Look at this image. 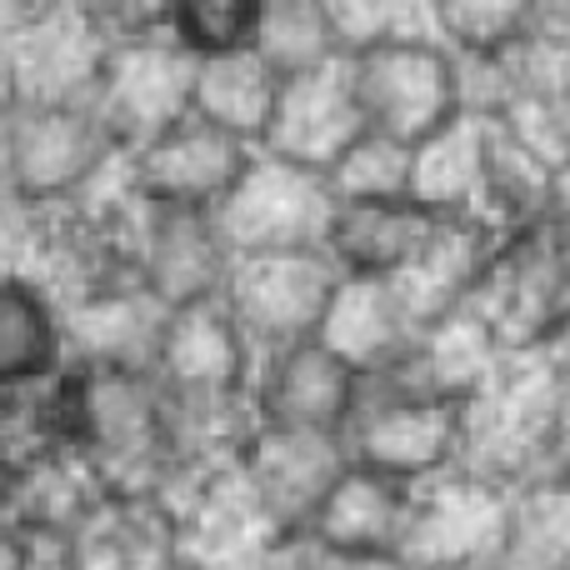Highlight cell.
<instances>
[{
	"instance_id": "d4e9b609",
	"label": "cell",
	"mask_w": 570,
	"mask_h": 570,
	"mask_svg": "<svg viewBox=\"0 0 570 570\" xmlns=\"http://www.w3.org/2000/svg\"><path fill=\"white\" fill-rule=\"evenodd\" d=\"M501 365H505L501 341H495L491 325L465 305V311H451L425 325L411 361H401V371L411 375L425 395H435V401L471 405L475 395L495 381Z\"/></svg>"
},
{
	"instance_id": "5b68a950",
	"label": "cell",
	"mask_w": 570,
	"mask_h": 570,
	"mask_svg": "<svg viewBox=\"0 0 570 570\" xmlns=\"http://www.w3.org/2000/svg\"><path fill=\"white\" fill-rule=\"evenodd\" d=\"M461 445H465V405L425 395L401 365L365 381L361 411H355L351 431H345L351 465L391 475V481L405 485H431L441 475L461 471Z\"/></svg>"
},
{
	"instance_id": "ba28073f",
	"label": "cell",
	"mask_w": 570,
	"mask_h": 570,
	"mask_svg": "<svg viewBox=\"0 0 570 570\" xmlns=\"http://www.w3.org/2000/svg\"><path fill=\"white\" fill-rule=\"evenodd\" d=\"M341 271L325 250H281V256H240L226 285V305L240 321L256 355L321 341Z\"/></svg>"
},
{
	"instance_id": "83f0119b",
	"label": "cell",
	"mask_w": 570,
	"mask_h": 570,
	"mask_svg": "<svg viewBox=\"0 0 570 570\" xmlns=\"http://www.w3.org/2000/svg\"><path fill=\"white\" fill-rule=\"evenodd\" d=\"M281 86L285 80L261 60V50H236V56L200 60L196 116L261 150V140H266V130H271V116H276Z\"/></svg>"
},
{
	"instance_id": "4316f807",
	"label": "cell",
	"mask_w": 570,
	"mask_h": 570,
	"mask_svg": "<svg viewBox=\"0 0 570 570\" xmlns=\"http://www.w3.org/2000/svg\"><path fill=\"white\" fill-rule=\"evenodd\" d=\"M485 140H491V120L461 116L415 146V176H411V200L425 206L435 220H465L481 216L485 200Z\"/></svg>"
},
{
	"instance_id": "603a6c76",
	"label": "cell",
	"mask_w": 570,
	"mask_h": 570,
	"mask_svg": "<svg viewBox=\"0 0 570 570\" xmlns=\"http://www.w3.org/2000/svg\"><path fill=\"white\" fill-rule=\"evenodd\" d=\"M70 315L56 291L40 281L6 276L0 281V391L40 385L70 371Z\"/></svg>"
},
{
	"instance_id": "e0dca14e",
	"label": "cell",
	"mask_w": 570,
	"mask_h": 570,
	"mask_svg": "<svg viewBox=\"0 0 570 570\" xmlns=\"http://www.w3.org/2000/svg\"><path fill=\"white\" fill-rule=\"evenodd\" d=\"M365 130L371 126H365L351 60H345V66L285 80L261 150H266V156L291 160V166H305V170L331 176V170L341 166V156L365 136Z\"/></svg>"
},
{
	"instance_id": "8fae6325",
	"label": "cell",
	"mask_w": 570,
	"mask_h": 570,
	"mask_svg": "<svg viewBox=\"0 0 570 570\" xmlns=\"http://www.w3.org/2000/svg\"><path fill=\"white\" fill-rule=\"evenodd\" d=\"M515 491L485 485L451 471L431 485H415V511L405 531V561L421 570H485L511 551Z\"/></svg>"
},
{
	"instance_id": "9a60e30c",
	"label": "cell",
	"mask_w": 570,
	"mask_h": 570,
	"mask_svg": "<svg viewBox=\"0 0 570 570\" xmlns=\"http://www.w3.org/2000/svg\"><path fill=\"white\" fill-rule=\"evenodd\" d=\"M126 160H130V180H136V190L150 206L220 210L230 190L240 186V176L250 170V160H256V146L190 116Z\"/></svg>"
},
{
	"instance_id": "7402d4cb",
	"label": "cell",
	"mask_w": 570,
	"mask_h": 570,
	"mask_svg": "<svg viewBox=\"0 0 570 570\" xmlns=\"http://www.w3.org/2000/svg\"><path fill=\"white\" fill-rule=\"evenodd\" d=\"M411 511H415V485L351 465V471L341 475V485L331 491L325 511L315 515L311 535L341 566L381 561V556H401L405 551Z\"/></svg>"
},
{
	"instance_id": "f1b7e54d",
	"label": "cell",
	"mask_w": 570,
	"mask_h": 570,
	"mask_svg": "<svg viewBox=\"0 0 570 570\" xmlns=\"http://www.w3.org/2000/svg\"><path fill=\"white\" fill-rule=\"evenodd\" d=\"M256 50L281 80L315 76V70L351 60L341 30H335L331 0H266Z\"/></svg>"
},
{
	"instance_id": "5bb4252c",
	"label": "cell",
	"mask_w": 570,
	"mask_h": 570,
	"mask_svg": "<svg viewBox=\"0 0 570 570\" xmlns=\"http://www.w3.org/2000/svg\"><path fill=\"white\" fill-rule=\"evenodd\" d=\"M256 345L230 315L226 295L170 311L156 355V381L176 401H246L256 381Z\"/></svg>"
},
{
	"instance_id": "ab89813d",
	"label": "cell",
	"mask_w": 570,
	"mask_h": 570,
	"mask_svg": "<svg viewBox=\"0 0 570 570\" xmlns=\"http://www.w3.org/2000/svg\"><path fill=\"white\" fill-rule=\"evenodd\" d=\"M551 361H556V371H561V375H566V381H570V325H566V335H561V341H556Z\"/></svg>"
},
{
	"instance_id": "e575fe53",
	"label": "cell",
	"mask_w": 570,
	"mask_h": 570,
	"mask_svg": "<svg viewBox=\"0 0 570 570\" xmlns=\"http://www.w3.org/2000/svg\"><path fill=\"white\" fill-rule=\"evenodd\" d=\"M525 40L551 46V50H570V0H531Z\"/></svg>"
},
{
	"instance_id": "f35d334b",
	"label": "cell",
	"mask_w": 570,
	"mask_h": 570,
	"mask_svg": "<svg viewBox=\"0 0 570 570\" xmlns=\"http://www.w3.org/2000/svg\"><path fill=\"white\" fill-rule=\"evenodd\" d=\"M551 246H556V256H561V271H566V281H570V226H556L551 230Z\"/></svg>"
},
{
	"instance_id": "60d3db41",
	"label": "cell",
	"mask_w": 570,
	"mask_h": 570,
	"mask_svg": "<svg viewBox=\"0 0 570 570\" xmlns=\"http://www.w3.org/2000/svg\"><path fill=\"white\" fill-rule=\"evenodd\" d=\"M485 570H515L511 561H495V566H485Z\"/></svg>"
},
{
	"instance_id": "8d00e7d4",
	"label": "cell",
	"mask_w": 570,
	"mask_h": 570,
	"mask_svg": "<svg viewBox=\"0 0 570 570\" xmlns=\"http://www.w3.org/2000/svg\"><path fill=\"white\" fill-rule=\"evenodd\" d=\"M556 226H570V166L556 170V206H551V226L546 230H556Z\"/></svg>"
},
{
	"instance_id": "d590c367",
	"label": "cell",
	"mask_w": 570,
	"mask_h": 570,
	"mask_svg": "<svg viewBox=\"0 0 570 570\" xmlns=\"http://www.w3.org/2000/svg\"><path fill=\"white\" fill-rule=\"evenodd\" d=\"M566 381V375H561ZM541 481H566L570 485V381H566V411H561V425H556V441H551V461H546V475Z\"/></svg>"
},
{
	"instance_id": "4dcf8cb0",
	"label": "cell",
	"mask_w": 570,
	"mask_h": 570,
	"mask_svg": "<svg viewBox=\"0 0 570 570\" xmlns=\"http://www.w3.org/2000/svg\"><path fill=\"white\" fill-rule=\"evenodd\" d=\"M266 0H170V40L196 60L256 50Z\"/></svg>"
},
{
	"instance_id": "44dd1931",
	"label": "cell",
	"mask_w": 570,
	"mask_h": 570,
	"mask_svg": "<svg viewBox=\"0 0 570 570\" xmlns=\"http://www.w3.org/2000/svg\"><path fill=\"white\" fill-rule=\"evenodd\" d=\"M435 216L401 200H335V220L325 236V256L345 281H401L421 261Z\"/></svg>"
},
{
	"instance_id": "1f68e13d",
	"label": "cell",
	"mask_w": 570,
	"mask_h": 570,
	"mask_svg": "<svg viewBox=\"0 0 570 570\" xmlns=\"http://www.w3.org/2000/svg\"><path fill=\"white\" fill-rule=\"evenodd\" d=\"M441 16V46L451 56H505L525 46V16L531 0H435Z\"/></svg>"
},
{
	"instance_id": "f546056e",
	"label": "cell",
	"mask_w": 570,
	"mask_h": 570,
	"mask_svg": "<svg viewBox=\"0 0 570 570\" xmlns=\"http://www.w3.org/2000/svg\"><path fill=\"white\" fill-rule=\"evenodd\" d=\"M515 570H570V485L531 481L511 501V551Z\"/></svg>"
},
{
	"instance_id": "30bf717a",
	"label": "cell",
	"mask_w": 570,
	"mask_h": 570,
	"mask_svg": "<svg viewBox=\"0 0 570 570\" xmlns=\"http://www.w3.org/2000/svg\"><path fill=\"white\" fill-rule=\"evenodd\" d=\"M196 76L200 60L186 56L170 40V30L110 50V66L96 90V110L110 126L116 146L126 156H136L166 130H176L180 120L196 116Z\"/></svg>"
},
{
	"instance_id": "484cf974",
	"label": "cell",
	"mask_w": 570,
	"mask_h": 570,
	"mask_svg": "<svg viewBox=\"0 0 570 570\" xmlns=\"http://www.w3.org/2000/svg\"><path fill=\"white\" fill-rule=\"evenodd\" d=\"M551 206H556V166L535 146H525L511 126H491L481 220H491L501 236H535V230L551 226Z\"/></svg>"
},
{
	"instance_id": "52a82bcc",
	"label": "cell",
	"mask_w": 570,
	"mask_h": 570,
	"mask_svg": "<svg viewBox=\"0 0 570 570\" xmlns=\"http://www.w3.org/2000/svg\"><path fill=\"white\" fill-rule=\"evenodd\" d=\"M230 250L240 256H281V250H325L335 220V190L321 170L291 166L256 150L240 186L216 210Z\"/></svg>"
},
{
	"instance_id": "277c9868",
	"label": "cell",
	"mask_w": 570,
	"mask_h": 570,
	"mask_svg": "<svg viewBox=\"0 0 570 570\" xmlns=\"http://www.w3.org/2000/svg\"><path fill=\"white\" fill-rule=\"evenodd\" d=\"M126 160L96 100L80 106H0V190L6 206L80 200Z\"/></svg>"
},
{
	"instance_id": "ffe728a7",
	"label": "cell",
	"mask_w": 570,
	"mask_h": 570,
	"mask_svg": "<svg viewBox=\"0 0 570 570\" xmlns=\"http://www.w3.org/2000/svg\"><path fill=\"white\" fill-rule=\"evenodd\" d=\"M70 315V351L76 365L90 371H140L156 375L160 335L170 311L150 295L146 281H116L86 301L66 305Z\"/></svg>"
},
{
	"instance_id": "3957f363",
	"label": "cell",
	"mask_w": 570,
	"mask_h": 570,
	"mask_svg": "<svg viewBox=\"0 0 570 570\" xmlns=\"http://www.w3.org/2000/svg\"><path fill=\"white\" fill-rule=\"evenodd\" d=\"M561 411L566 381L551 355H505L495 381L465 405L461 471L501 491L541 481Z\"/></svg>"
},
{
	"instance_id": "cb8c5ba5",
	"label": "cell",
	"mask_w": 570,
	"mask_h": 570,
	"mask_svg": "<svg viewBox=\"0 0 570 570\" xmlns=\"http://www.w3.org/2000/svg\"><path fill=\"white\" fill-rule=\"evenodd\" d=\"M70 570H180L170 505L106 495L70 535Z\"/></svg>"
},
{
	"instance_id": "6da1fadb",
	"label": "cell",
	"mask_w": 570,
	"mask_h": 570,
	"mask_svg": "<svg viewBox=\"0 0 570 570\" xmlns=\"http://www.w3.org/2000/svg\"><path fill=\"white\" fill-rule=\"evenodd\" d=\"M86 371V421L80 461L96 485L116 501H160L176 481L170 405L156 375L140 371Z\"/></svg>"
},
{
	"instance_id": "d6986e66",
	"label": "cell",
	"mask_w": 570,
	"mask_h": 570,
	"mask_svg": "<svg viewBox=\"0 0 570 570\" xmlns=\"http://www.w3.org/2000/svg\"><path fill=\"white\" fill-rule=\"evenodd\" d=\"M425 325L431 321L421 315V305L405 291V281H345L341 276V291L331 301L321 341L361 381H371V375H385L401 361H411Z\"/></svg>"
},
{
	"instance_id": "d6a6232c",
	"label": "cell",
	"mask_w": 570,
	"mask_h": 570,
	"mask_svg": "<svg viewBox=\"0 0 570 570\" xmlns=\"http://www.w3.org/2000/svg\"><path fill=\"white\" fill-rule=\"evenodd\" d=\"M411 176H415V146H401V140L381 136V130H365L325 180H331L335 200H401L411 196Z\"/></svg>"
},
{
	"instance_id": "9c48e42d",
	"label": "cell",
	"mask_w": 570,
	"mask_h": 570,
	"mask_svg": "<svg viewBox=\"0 0 570 570\" xmlns=\"http://www.w3.org/2000/svg\"><path fill=\"white\" fill-rule=\"evenodd\" d=\"M471 311L491 325L505 355H551L570 325V281L551 246V230L505 236Z\"/></svg>"
},
{
	"instance_id": "836d02e7",
	"label": "cell",
	"mask_w": 570,
	"mask_h": 570,
	"mask_svg": "<svg viewBox=\"0 0 570 570\" xmlns=\"http://www.w3.org/2000/svg\"><path fill=\"white\" fill-rule=\"evenodd\" d=\"M256 570H341V561H335L311 531H301V535H276L266 561Z\"/></svg>"
},
{
	"instance_id": "ac0fdd59",
	"label": "cell",
	"mask_w": 570,
	"mask_h": 570,
	"mask_svg": "<svg viewBox=\"0 0 570 570\" xmlns=\"http://www.w3.org/2000/svg\"><path fill=\"white\" fill-rule=\"evenodd\" d=\"M230 271H236V250H230L216 210L150 206L146 246H140V281L150 285V295L166 311L220 301Z\"/></svg>"
},
{
	"instance_id": "7c38bea8",
	"label": "cell",
	"mask_w": 570,
	"mask_h": 570,
	"mask_svg": "<svg viewBox=\"0 0 570 570\" xmlns=\"http://www.w3.org/2000/svg\"><path fill=\"white\" fill-rule=\"evenodd\" d=\"M365 381L331 351L325 341H305L291 351L261 355L250 405L261 431H295V435H331L345 441L355 411H361Z\"/></svg>"
},
{
	"instance_id": "74e56055",
	"label": "cell",
	"mask_w": 570,
	"mask_h": 570,
	"mask_svg": "<svg viewBox=\"0 0 570 570\" xmlns=\"http://www.w3.org/2000/svg\"><path fill=\"white\" fill-rule=\"evenodd\" d=\"M341 570H421V566H411L405 556H381V561H351Z\"/></svg>"
},
{
	"instance_id": "2e32d148",
	"label": "cell",
	"mask_w": 570,
	"mask_h": 570,
	"mask_svg": "<svg viewBox=\"0 0 570 570\" xmlns=\"http://www.w3.org/2000/svg\"><path fill=\"white\" fill-rule=\"evenodd\" d=\"M345 471H351L345 441L331 435L256 431V441L240 455V481L281 535L311 531Z\"/></svg>"
},
{
	"instance_id": "8992f818",
	"label": "cell",
	"mask_w": 570,
	"mask_h": 570,
	"mask_svg": "<svg viewBox=\"0 0 570 570\" xmlns=\"http://www.w3.org/2000/svg\"><path fill=\"white\" fill-rule=\"evenodd\" d=\"M351 76L365 126L401 146H425L461 120L455 56L441 40H395V46L361 50L351 56Z\"/></svg>"
},
{
	"instance_id": "7a4b0ae2",
	"label": "cell",
	"mask_w": 570,
	"mask_h": 570,
	"mask_svg": "<svg viewBox=\"0 0 570 570\" xmlns=\"http://www.w3.org/2000/svg\"><path fill=\"white\" fill-rule=\"evenodd\" d=\"M106 66L90 0H0V106L96 100Z\"/></svg>"
},
{
	"instance_id": "4fadbf2b",
	"label": "cell",
	"mask_w": 570,
	"mask_h": 570,
	"mask_svg": "<svg viewBox=\"0 0 570 570\" xmlns=\"http://www.w3.org/2000/svg\"><path fill=\"white\" fill-rule=\"evenodd\" d=\"M166 505L176 515L180 570H256L281 535L250 501L240 465L220 475L176 481L166 491Z\"/></svg>"
}]
</instances>
